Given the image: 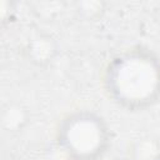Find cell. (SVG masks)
I'll list each match as a JSON object with an SVG mask.
<instances>
[{"instance_id": "3", "label": "cell", "mask_w": 160, "mask_h": 160, "mask_svg": "<svg viewBox=\"0 0 160 160\" xmlns=\"http://www.w3.org/2000/svg\"><path fill=\"white\" fill-rule=\"evenodd\" d=\"M25 52L32 64L46 65L55 58L58 52V44L50 35L38 34L28 41Z\"/></svg>"}, {"instance_id": "2", "label": "cell", "mask_w": 160, "mask_h": 160, "mask_svg": "<svg viewBox=\"0 0 160 160\" xmlns=\"http://www.w3.org/2000/svg\"><path fill=\"white\" fill-rule=\"evenodd\" d=\"M56 142L69 160H98L110 146V130L99 114L79 110L60 121Z\"/></svg>"}, {"instance_id": "7", "label": "cell", "mask_w": 160, "mask_h": 160, "mask_svg": "<svg viewBox=\"0 0 160 160\" xmlns=\"http://www.w3.org/2000/svg\"><path fill=\"white\" fill-rule=\"evenodd\" d=\"M154 160H160V156H159V158H156V159H154Z\"/></svg>"}, {"instance_id": "6", "label": "cell", "mask_w": 160, "mask_h": 160, "mask_svg": "<svg viewBox=\"0 0 160 160\" xmlns=\"http://www.w3.org/2000/svg\"><path fill=\"white\" fill-rule=\"evenodd\" d=\"M79 11L84 12L86 16H91L92 14H99V10H102V2L99 1H84L78 4Z\"/></svg>"}, {"instance_id": "1", "label": "cell", "mask_w": 160, "mask_h": 160, "mask_svg": "<svg viewBox=\"0 0 160 160\" xmlns=\"http://www.w3.org/2000/svg\"><path fill=\"white\" fill-rule=\"evenodd\" d=\"M104 89L120 108L140 111L160 100V59L145 49L115 55L104 71Z\"/></svg>"}, {"instance_id": "4", "label": "cell", "mask_w": 160, "mask_h": 160, "mask_svg": "<svg viewBox=\"0 0 160 160\" xmlns=\"http://www.w3.org/2000/svg\"><path fill=\"white\" fill-rule=\"evenodd\" d=\"M28 122V111L18 105L10 104L2 111V125L8 131H19Z\"/></svg>"}, {"instance_id": "5", "label": "cell", "mask_w": 160, "mask_h": 160, "mask_svg": "<svg viewBox=\"0 0 160 160\" xmlns=\"http://www.w3.org/2000/svg\"><path fill=\"white\" fill-rule=\"evenodd\" d=\"M160 156L159 146L155 140L148 139L139 141L134 149V159L132 160H154Z\"/></svg>"}]
</instances>
